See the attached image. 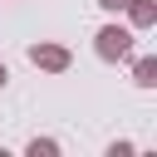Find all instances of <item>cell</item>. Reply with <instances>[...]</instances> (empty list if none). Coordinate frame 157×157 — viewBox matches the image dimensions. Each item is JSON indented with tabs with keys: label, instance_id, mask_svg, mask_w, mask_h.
<instances>
[{
	"label": "cell",
	"instance_id": "cell-2",
	"mask_svg": "<svg viewBox=\"0 0 157 157\" xmlns=\"http://www.w3.org/2000/svg\"><path fill=\"white\" fill-rule=\"evenodd\" d=\"M29 64L44 69V74H64V69L74 64V54H69L64 44H29Z\"/></svg>",
	"mask_w": 157,
	"mask_h": 157
},
{
	"label": "cell",
	"instance_id": "cell-7",
	"mask_svg": "<svg viewBox=\"0 0 157 157\" xmlns=\"http://www.w3.org/2000/svg\"><path fill=\"white\" fill-rule=\"evenodd\" d=\"M5 83H10V69H5V64H0V88H5Z\"/></svg>",
	"mask_w": 157,
	"mask_h": 157
},
{
	"label": "cell",
	"instance_id": "cell-1",
	"mask_svg": "<svg viewBox=\"0 0 157 157\" xmlns=\"http://www.w3.org/2000/svg\"><path fill=\"white\" fill-rule=\"evenodd\" d=\"M93 39H98V44H93V49H98V59H108V64L132 54V29H123V25H103Z\"/></svg>",
	"mask_w": 157,
	"mask_h": 157
},
{
	"label": "cell",
	"instance_id": "cell-5",
	"mask_svg": "<svg viewBox=\"0 0 157 157\" xmlns=\"http://www.w3.org/2000/svg\"><path fill=\"white\" fill-rule=\"evenodd\" d=\"M54 152H59L54 137H34V142H29V157H54Z\"/></svg>",
	"mask_w": 157,
	"mask_h": 157
},
{
	"label": "cell",
	"instance_id": "cell-6",
	"mask_svg": "<svg viewBox=\"0 0 157 157\" xmlns=\"http://www.w3.org/2000/svg\"><path fill=\"white\" fill-rule=\"evenodd\" d=\"M98 5H103V10H113V15H118V10H123V5H128V0H98Z\"/></svg>",
	"mask_w": 157,
	"mask_h": 157
},
{
	"label": "cell",
	"instance_id": "cell-3",
	"mask_svg": "<svg viewBox=\"0 0 157 157\" xmlns=\"http://www.w3.org/2000/svg\"><path fill=\"white\" fill-rule=\"evenodd\" d=\"M123 10H128V20H132L137 29H147V25H157V0H128Z\"/></svg>",
	"mask_w": 157,
	"mask_h": 157
},
{
	"label": "cell",
	"instance_id": "cell-4",
	"mask_svg": "<svg viewBox=\"0 0 157 157\" xmlns=\"http://www.w3.org/2000/svg\"><path fill=\"white\" fill-rule=\"evenodd\" d=\"M132 78H137V88H152V83H157V59L142 54V59L132 64Z\"/></svg>",
	"mask_w": 157,
	"mask_h": 157
}]
</instances>
